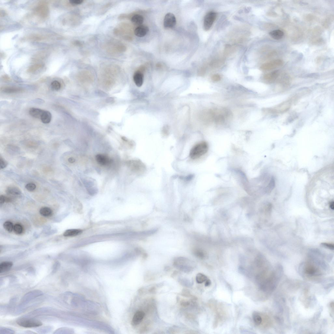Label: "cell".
<instances>
[{
  "label": "cell",
  "mask_w": 334,
  "mask_h": 334,
  "mask_svg": "<svg viewBox=\"0 0 334 334\" xmlns=\"http://www.w3.org/2000/svg\"><path fill=\"white\" fill-rule=\"evenodd\" d=\"M208 149V143L205 141H203L196 144L192 147L189 155L191 159H197L206 153Z\"/></svg>",
  "instance_id": "obj_1"
},
{
  "label": "cell",
  "mask_w": 334,
  "mask_h": 334,
  "mask_svg": "<svg viewBox=\"0 0 334 334\" xmlns=\"http://www.w3.org/2000/svg\"><path fill=\"white\" fill-rule=\"evenodd\" d=\"M291 100L281 103L277 106L272 108L264 109L263 111L266 114H279L285 113L290 110L291 105Z\"/></svg>",
  "instance_id": "obj_2"
},
{
  "label": "cell",
  "mask_w": 334,
  "mask_h": 334,
  "mask_svg": "<svg viewBox=\"0 0 334 334\" xmlns=\"http://www.w3.org/2000/svg\"><path fill=\"white\" fill-rule=\"evenodd\" d=\"M192 262L188 258L184 257H179L176 258L174 265L176 267L185 271H189L192 268Z\"/></svg>",
  "instance_id": "obj_3"
},
{
  "label": "cell",
  "mask_w": 334,
  "mask_h": 334,
  "mask_svg": "<svg viewBox=\"0 0 334 334\" xmlns=\"http://www.w3.org/2000/svg\"><path fill=\"white\" fill-rule=\"evenodd\" d=\"M17 323L19 326L26 328L37 327L43 325V323L40 321L33 319H20L17 321Z\"/></svg>",
  "instance_id": "obj_4"
},
{
  "label": "cell",
  "mask_w": 334,
  "mask_h": 334,
  "mask_svg": "<svg viewBox=\"0 0 334 334\" xmlns=\"http://www.w3.org/2000/svg\"><path fill=\"white\" fill-rule=\"evenodd\" d=\"M217 17V14L213 11L209 12L205 16L204 20V28L205 31L209 30Z\"/></svg>",
  "instance_id": "obj_5"
},
{
  "label": "cell",
  "mask_w": 334,
  "mask_h": 334,
  "mask_svg": "<svg viewBox=\"0 0 334 334\" xmlns=\"http://www.w3.org/2000/svg\"><path fill=\"white\" fill-rule=\"evenodd\" d=\"M283 62L281 60H275L263 64L260 69L263 70H269L275 69L283 65Z\"/></svg>",
  "instance_id": "obj_6"
},
{
  "label": "cell",
  "mask_w": 334,
  "mask_h": 334,
  "mask_svg": "<svg viewBox=\"0 0 334 334\" xmlns=\"http://www.w3.org/2000/svg\"><path fill=\"white\" fill-rule=\"evenodd\" d=\"M176 24V20L174 15L168 13L165 15L164 19V26L166 28H174Z\"/></svg>",
  "instance_id": "obj_7"
},
{
  "label": "cell",
  "mask_w": 334,
  "mask_h": 334,
  "mask_svg": "<svg viewBox=\"0 0 334 334\" xmlns=\"http://www.w3.org/2000/svg\"><path fill=\"white\" fill-rule=\"evenodd\" d=\"M145 316V313L142 311H138L134 314L131 322L133 326H137L142 322Z\"/></svg>",
  "instance_id": "obj_8"
},
{
  "label": "cell",
  "mask_w": 334,
  "mask_h": 334,
  "mask_svg": "<svg viewBox=\"0 0 334 334\" xmlns=\"http://www.w3.org/2000/svg\"><path fill=\"white\" fill-rule=\"evenodd\" d=\"M278 70L266 74L263 77L264 80L267 82L272 83L274 82L279 76Z\"/></svg>",
  "instance_id": "obj_9"
},
{
  "label": "cell",
  "mask_w": 334,
  "mask_h": 334,
  "mask_svg": "<svg viewBox=\"0 0 334 334\" xmlns=\"http://www.w3.org/2000/svg\"><path fill=\"white\" fill-rule=\"evenodd\" d=\"M149 28L144 25H141L137 27L134 31V34L136 36L139 37H142L148 33Z\"/></svg>",
  "instance_id": "obj_10"
},
{
  "label": "cell",
  "mask_w": 334,
  "mask_h": 334,
  "mask_svg": "<svg viewBox=\"0 0 334 334\" xmlns=\"http://www.w3.org/2000/svg\"><path fill=\"white\" fill-rule=\"evenodd\" d=\"M1 91L3 92L8 94H15L24 91L23 89L22 88L14 87V86H4L1 88Z\"/></svg>",
  "instance_id": "obj_11"
},
{
  "label": "cell",
  "mask_w": 334,
  "mask_h": 334,
  "mask_svg": "<svg viewBox=\"0 0 334 334\" xmlns=\"http://www.w3.org/2000/svg\"><path fill=\"white\" fill-rule=\"evenodd\" d=\"M143 74L139 71H137L134 73L133 76L134 82L138 87H141L143 84L144 82Z\"/></svg>",
  "instance_id": "obj_12"
},
{
  "label": "cell",
  "mask_w": 334,
  "mask_h": 334,
  "mask_svg": "<svg viewBox=\"0 0 334 334\" xmlns=\"http://www.w3.org/2000/svg\"><path fill=\"white\" fill-rule=\"evenodd\" d=\"M96 159L99 164L102 166L108 165L110 162V160L108 156L102 154H99L96 155Z\"/></svg>",
  "instance_id": "obj_13"
},
{
  "label": "cell",
  "mask_w": 334,
  "mask_h": 334,
  "mask_svg": "<svg viewBox=\"0 0 334 334\" xmlns=\"http://www.w3.org/2000/svg\"><path fill=\"white\" fill-rule=\"evenodd\" d=\"M13 266V263L10 261L2 262L0 264V273L1 274L9 271Z\"/></svg>",
  "instance_id": "obj_14"
},
{
  "label": "cell",
  "mask_w": 334,
  "mask_h": 334,
  "mask_svg": "<svg viewBox=\"0 0 334 334\" xmlns=\"http://www.w3.org/2000/svg\"><path fill=\"white\" fill-rule=\"evenodd\" d=\"M6 192L8 195L14 197H18L21 194L20 189L14 187H8L6 190Z\"/></svg>",
  "instance_id": "obj_15"
},
{
  "label": "cell",
  "mask_w": 334,
  "mask_h": 334,
  "mask_svg": "<svg viewBox=\"0 0 334 334\" xmlns=\"http://www.w3.org/2000/svg\"><path fill=\"white\" fill-rule=\"evenodd\" d=\"M52 115L49 111L44 110L41 115L40 119L44 124H49L52 120Z\"/></svg>",
  "instance_id": "obj_16"
},
{
  "label": "cell",
  "mask_w": 334,
  "mask_h": 334,
  "mask_svg": "<svg viewBox=\"0 0 334 334\" xmlns=\"http://www.w3.org/2000/svg\"><path fill=\"white\" fill-rule=\"evenodd\" d=\"M82 232V230L81 229H69L66 230L63 235L65 237H73L78 235Z\"/></svg>",
  "instance_id": "obj_17"
},
{
  "label": "cell",
  "mask_w": 334,
  "mask_h": 334,
  "mask_svg": "<svg viewBox=\"0 0 334 334\" xmlns=\"http://www.w3.org/2000/svg\"><path fill=\"white\" fill-rule=\"evenodd\" d=\"M44 111V110L40 108H31L30 109L29 112L31 116L35 118L40 119Z\"/></svg>",
  "instance_id": "obj_18"
},
{
  "label": "cell",
  "mask_w": 334,
  "mask_h": 334,
  "mask_svg": "<svg viewBox=\"0 0 334 334\" xmlns=\"http://www.w3.org/2000/svg\"><path fill=\"white\" fill-rule=\"evenodd\" d=\"M269 34L273 38L276 40L281 39L284 35L283 31L279 30H273L270 32Z\"/></svg>",
  "instance_id": "obj_19"
},
{
  "label": "cell",
  "mask_w": 334,
  "mask_h": 334,
  "mask_svg": "<svg viewBox=\"0 0 334 334\" xmlns=\"http://www.w3.org/2000/svg\"><path fill=\"white\" fill-rule=\"evenodd\" d=\"M144 21L143 17L139 15H134L131 18V21L134 24L139 26L143 24Z\"/></svg>",
  "instance_id": "obj_20"
},
{
  "label": "cell",
  "mask_w": 334,
  "mask_h": 334,
  "mask_svg": "<svg viewBox=\"0 0 334 334\" xmlns=\"http://www.w3.org/2000/svg\"><path fill=\"white\" fill-rule=\"evenodd\" d=\"M291 79L290 77L285 76L279 80V85L284 88L287 87L290 84Z\"/></svg>",
  "instance_id": "obj_21"
},
{
  "label": "cell",
  "mask_w": 334,
  "mask_h": 334,
  "mask_svg": "<svg viewBox=\"0 0 334 334\" xmlns=\"http://www.w3.org/2000/svg\"><path fill=\"white\" fill-rule=\"evenodd\" d=\"M39 213L41 216L45 217H50L53 214L52 210L50 208L46 207L41 208Z\"/></svg>",
  "instance_id": "obj_22"
},
{
  "label": "cell",
  "mask_w": 334,
  "mask_h": 334,
  "mask_svg": "<svg viewBox=\"0 0 334 334\" xmlns=\"http://www.w3.org/2000/svg\"><path fill=\"white\" fill-rule=\"evenodd\" d=\"M316 269L315 267L311 265H308L305 268V272L306 273L310 275H315L316 272Z\"/></svg>",
  "instance_id": "obj_23"
},
{
  "label": "cell",
  "mask_w": 334,
  "mask_h": 334,
  "mask_svg": "<svg viewBox=\"0 0 334 334\" xmlns=\"http://www.w3.org/2000/svg\"><path fill=\"white\" fill-rule=\"evenodd\" d=\"M3 226L4 229L8 232L11 233L14 230V226L10 221H7L4 223Z\"/></svg>",
  "instance_id": "obj_24"
},
{
  "label": "cell",
  "mask_w": 334,
  "mask_h": 334,
  "mask_svg": "<svg viewBox=\"0 0 334 334\" xmlns=\"http://www.w3.org/2000/svg\"><path fill=\"white\" fill-rule=\"evenodd\" d=\"M208 279L206 276L201 273L198 274L196 277V280L197 283L202 284L205 282Z\"/></svg>",
  "instance_id": "obj_25"
},
{
  "label": "cell",
  "mask_w": 334,
  "mask_h": 334,
  "mask_svg": "<svg viewBox=\"0 0 334 334\" xmlns=\"http://www.w3.org/2000/svg\"><path fill=\"white\" fill-rule=\"evenodd\" d=\"M253 320L256 325H259L261 323L262 317L258 313H253Z\"/></svg>",
  "instance_id": "obj_26"
},
{
  "label": "cell",
  "mask_w": 334,
  "mask_h": 334,
  "mask_svg": "<svg viewBox=\"0 0 334 334\" xmlns=\"http://www.w3.org/2000/svg\"><path fill=\"white\" fill-rule=\"evenodd\" d=\"M194 254L197 257L203 259L205 258V255L204 252L203 250L200 249H195L193 250Z\"/></svg>",
  "instance_id": "obj_27"
},
{
  "label": "cell",
  "mask_w": 334,
  "mask_h": 334,
  "mask_svg": "<svg viewBox=\"0 0 334 334\" xmlns=\"http://www.w3.org/2000/svg\"><path fill=\"white\" fill-rule=\"evenodd\" d=\"M13 231L15 234L20 235L23 232V227L20 224H16L14 226Z\"/></svg>",
  "instance_id": "obj_28"
},
{
  "label": "cell",
  "mask_w": 334,
  "mask_h": 334,
  "mask_svg": "<svg viewBox=\"0 0 334 334\" xmlns=\"http://www.w3.org/2000/svg\"><path fill=\"white\" fill-rule=\"evenodd\" d=\"M51 87L53 90L58 91L61 89V84L59 81L55 80L51 83Z\"/></svg>",
  "instance_id": "obj_29"
},
{
  "label": "cell",
  "mask_w": 334,
  "mask_h": 334,
  "mask_svg": "<svg viewBox=\"0 0 334 334\" xmlns=\"http://www.w3.org/2000/svg\"><path fill=\"white\" fill-rule=\"evenodd\" d=\"M25 187L28 191L32 192L36 189V186L34 183H30L25 185Z\"/></svg>",
  "instance_id": "obj_30"
},
{
  "label": "cell",
  "mask_w": 334,
  "mask_h": 334,
  "mask_svg": "<svg viewBox=\"0 0 334 334\" xmlns=\"http://www.w3.org/2000/svg\"><path fill=\"white\" fill-rule=\"evenodd\" d=\"M8 163L5 160L3 159L1 157L0 158V168L1 169H4L7 166Z\"/></svg>",
  "instance_id": "obj_31"
},
{
  "label": "cell",
  "mask_w": 334,
  "mask_h": 334,
  "mask_svg": "<svg viewBox=\"0 0 334 334\" xmlns=\"http://www.w3.org/2000/svg\"><path fill=\"white\" fill-rule=\"evenodd\" d=\"M221 76L219 75L218 74H216L213 75L212 76L211 78V79L215 82L220 81L221 79Z\"/></svg>",
  "instance_id": "obj_32"
},
{
  "label": "cell",
  "mask_w": 334,
  "mask_h": 334,
  "mask_svg": "<svg viewBox=\"0 0 334 334\" xmlns=\"http://www.w3.org/2000/svg\"><path fill=\"white\" fill-rule=\"evenodd\" d=\"M82 0H72L69 1L70 4L74 5H78L81 4L83 2Z\"/></svg>",
  "instance_id": "obj_33"
},
{
  "label": "cell",
  "mask_w": 334,
  "mask_h": 334,
  "mask_svg": "<svg viewBox=\"0 0 334 334\" xmlns=\"http://www.w3.org/2000/svg\"><path fill=\"white\" fill-rule=\"evenodd\" d=\"M322 245L325 247H327V248L329 249L330 250L334 249V246L333 244L331 243H323L322 244Z\"/></svg>",
  "instance_id": "obj_34"
},
{
  "label": "cell",
  "mask_w": 334,
  "mask_h": 334,
  "mask_svg": "<svg viewBox=\"0 0 334 334\" xmlns=\"http://www.w3.org/2000/svg\"><path fill=\"white\" fill-rule=\"evenodd\" d=\"M182 295L183 296L188 297L189 296V295H190V292L188 290L185 289L183 290L182 292Z\"/></svg>",
  "instance_id": "obj_35"
},
{
  "label": "cell",
  "mask_w": 334,
  "mask_h": 334,
  "mask_svg": "<svg viewBox=\"0 0 334 334\" xmlns=\"http://www.w3.org/2000/svg\"><path fill=\"white\" fill-rule=\"evenodd\" d=\"M5 197L4 195H1L0 197V205H1L4 204L5 202Z\"/></svg>",
  "instance_id": "obj_36"
},
{
  "label": "cell",
  "mask_w": 334,
  "mask_h": 334,
  "mask_svg": "<svg viewBox=\"0 0 334 334\" xmlns=\"http://www.w3.org/2000/svg\"><path fill=\"white\" fill-rule=\"evenodd\" d=\"M181 306L184 307H186L190 305V303L188 301H182L181 304Z\"/></svg>",
  "instance_id": "obj_37"
},
{
  "label": "cell",
  "mask_w": 334,
  "mask_h": 334,
  "mask_svg": "<svg viewBox=\"0 0 334 334\" xmlns=\"http://www.w3.org/2000/svg\"><path fill=\"white\" fill-rule=\"evenodd\" d=\"M205 286L207 287L209 286L211 284V281L209 279H207V280L205 281Z\"/></svg>",
  "instance_id": "obj_38"
},
{
  "label": "cell",
  "mask_w": 334,
  "mask_h": 334,
  "mask_svg": "<svg viewBox=\"0 0 334 334\" xmlns=\"http://www.w3.org/2000/svg\"><path fill=\"white\" fill-rule=\"evenodd\" d=\"M68 160L69 162L71 163H73L76 161L75 159L73 158V157H70V158H69Z\"/></svg>",
  "instance_id": "obj_39"
},
{
  "label": "cell",
  "mask_w": 334,
  "mask_h": 334,
  "mask_svg": "<svg viewBox=\"0 0 334 334\" xmlns=\"http://www.w3.org/2000/svg\"><path fill=\"white\" fill-rule=\"evenodd\" d=\"M330 207L331 209L333 210L334 209V203L333 201L331 202L330 204Z\"/></svg>",
  "instance_id": "obj_40"
}]
</instances>
